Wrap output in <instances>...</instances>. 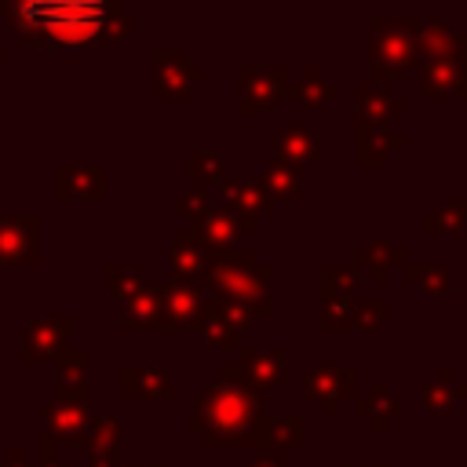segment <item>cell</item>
I'll use <instances>...</instances> for the list:
<instances>
[{
	"instance_id": "35",
	"label": "cell",
	"mask_w": 467,
	"mask_h": 467,
	"mask_svg": "<svg viewBox=\"0 0 467 467\" xmlns=\"http://www.w3.org/2000/svg\"><path fill=\"white\" fill-rule=\"evenodd\" d=\"M186 179L197 190L219 186L223 182V153L219 150H208V146H193L186 153Z\"/></svg>"
},
{
	"instance_id": "12",
	"label": "cell",
	"mask_w": 467,
	"mask_h": 467,
	"mask_svg": "<svg viewBox=\"0 0 467 467\" xmlns=\"http://www.w3.org/2000/svg\"><path fill=\"white\" fill-rule=\"evenodd\" d=\"M303 445H306V420L303 416H296V412H263L255 420L252 449L285 460L288 452H296Z\"/></svg>"
},
{
	"instance_id": "29",
	"label": "cell",
	"mask_w": 467,
	"mask_h": 467,
	"mask_svg": "<svg viewBox=\"0 0 467 467\" xmlns=\"http://www.w3.org/2000/svg\"><path fill=\"white\" fill-rule=\"evenodd\" d=\"M285 95L296 99L299 106H306L310 113H317V109H325L332 99H339V84L328 80L321 66H306V73H303L299 80H288V91H285Z\"/></svg>"
},
{
	"instance_id": "30",
	"label": "cell",
	"mask_w": 467,
	"mask_h": 467,
	"mask_svg": "<svg viewBox=\"0 0 467 467\" xmlns=\"http://www.w3.org/2000/svg\"><path fill=\"white\" fill-rule=\"evenodd\" d=\"M55 394H66V398H77V401H88V350L84 347H66L58 358H55Z\"/></svg>"
},
{
	"instance_id": "25",
	"label": "cell",
	"mask_w": 467,
	"mask_h": 467,
	"mask_svg": "<svg viewBox=\"0 0 467 467\" xmlns=\"http://www.w3.org/2000/svg\"><path fill=\"white\" fill-rule=\"evenodd\" d=\"M354 412L376 431V434H383L398 416H401V401L390 394V387L383 383V379H376L365 394H358L354 398Z\"/></svg>"
},
{
	"instance_id": "24",
	"label": "cell",
	"mask_w": 467,
	"mask_h": 467,
	"mask_svg": "<svg viewBox=\"0 0 467 467\" xmlns=\"http://www.w3.org/2000/svg\"><path fill=\"white\" fill-rule=\"evenodd\" d=\"M212 255H215V252H212L197 234H190V230H175V234H171V266H175V277H179V281H197V277H204Z\"/></svg>"
},
{
	"instance_id": "38",
	"label": "cell",
	"mask_w": 467,
	"mask_h": 467,
	"mask_svg": "<svg viewBox=\"0 0 467 467\" xmlns=\"http://www.w3.org/2000/svg\"><path fill=\"white\" fill-rule=\"evenodd\" d=\"M390 321V303L383 296L354 303V332H383Z\"/></svg>"
},
{
	"instance_id": "2",
	"label": "cell",
	"mask_w": 467,
	"mask_h": 467,
	"mask_svg": "<svg viewBox=\"0 0 467 467\" xmlns=\"http://www.w3.org/2000/svg\"><path fill=\"white\" fill-rule=\"evenodd\" d=\"M266 412V401L252 394L234 361L219 368V379L204 387V394L190 409V431L204 438L208 449H252L255 420Z\"/></svg>"
},
{
	"instance_id": "40",
	"label": "cell",
	"mask_w": 467,
	"mask_h": 467,
	"mask_svg": "<svg viewBox=\"0 0 467 467\" xmlns=\"http://www.w3.org/2000/svg\"><path fill=\"white\" fill-rule=\"evenodd\" d=\"M208 204H212V201H208V193H204V190H197V186H190V193H182V197H175V201H171V212H175L179 219H190V223H193Z\"/></svg>"
},
{
	"instance_id": "46",
	"label": "cell",
	"mask_w": 467,
	"mask_h": 467,
	"mask_svg": "<svg viewBox=\"0 0 467 467\" xmlns=\"http://www.w3.org/2000/svg\"><path fill=\"white\" fill-rule=\"evenodd\" d=\"M4 62H7V51H4V47H0V66H4Z\"/></svg>"
},
{
	"instance_id": "18",
	"label": "cell",
	"mask_w": 467,
	"mask_h": 467,
	"mask_svg": "<svg viewBox=\"0 0 467 467\" xmlns=\"http://www.w3.org/2000/svg\"><path fill=\"white\" fill-rule=\"evenodd\" d=\"M423 99H467V62L456 58H423L420 73Z\"/></svg>"
},
{
	"instance_id": "5",
	"label": "cell",
	"mask_w": 467,
	"mask_h": 467,
	"mask_svg": "<svg viewBox=\"0 0 467 467\" xmlns=\"http://www.w3.org/2000/svg\"><path fill=\"white\" fill-rule=\"evenodd\" d=\"M91 423V409L88 401L66 398V394H51L40 409V463L55 460L58 445H80L84 449V434Z\"/></svg>"
},
{
	"instance_id": "27",
	"label": "cell",
	"mask_w": 467,
	"mask_h": 467,
	"mask_svg": "<svg viewBox=\"0 0 467 467\" xmlns=\"http://www.w3.org/2000/svg\"><path fill=\"white\" fill-rule=\"evenodd\" d=\"M405 146V131H354V164L361 168H383L390 157Z\"/></svg>"
},
{
	"instance_id": "43",
	"label": "cell",
	"mask_w": 467,
	"mask_h": 467,
	"mask_svg": "<svg viewBox=\"0 0 467 467\" xmlns=\"http://www.w3.org/2000/svg\"><path fill=\"white\" fill-rule=\"evenodd\" d=\"M40 467H69V463H66V460H58V456H55V460H47V463H40Z\"/></svg>"
},
{
	"instance_id": "7",
	"label": "cell",
	"mask_w": 467,
	"mask_h": 467,
	"mask_svg": "<svg viewBox=\"0 0 467 467\" xmlns=\"http://www.w3.org/2000/svg\"><path fill=\"white\" fill-rule=\"evenodd\" d=\"M255 328V317L237 306V303H226V299H204V310H201V321H197V336H204V343L212 347H223V350H241V336Z\"/></svg>"
},
{
	"instance_id": "17",
	"label": "cell",
	"mask_w": 467,
	"mask_h": 467,
	"mask_svg": "<svg viewBox=\"0 0 467 467\" xmlns=\"http://www.w3.org/2000/svg\"><path fill=\"white\" fill-rule=\"evenodd\" d=\"M55 197L58 201H102L106 197V168L102 164H58L55 168Z\"/></svg>"
},
{
	"instance_id": "22",
	"label": "cell",
	"mask_w": 467,
	"mask_h": 467,
	"mask_svg": "<svg viewBox=\"0 0 467 467\" xmlns=\"http://www.w3.org/2000/svg\"><path fill=\"white\" fill-rule=\"evenodd\" d=\"M321 142H325L321 131L306 128L303 120H292V124H285V128L274 135V157L306 168V164H314V161L321 157Z\"/></svg>"
},
{
	"instance_id": "14",
	"label": "cell",
	"mask_w": 467,
	"mask_h": 467,
	"mask_svg": "<svg viewBox=\"0 0 467 467\" xmlns=\"http://www.w3.org/2000/svg\"><path fill=\"white\" fill-rule=\"evenodd\" d=\"M401 113H405V102L387 88L372 80H361L354 88V124H358L354 131H387Z\"/></svg>"
},
{
	"instance_id": "3",
	"label": "cell",
	"mask_w": 467,
	"mask_h": 467,
	"mask_svg": "<svg viewBox=\"0 0 467 467\" xmlns=\"http://www.w3.org/2000/svg\"><path fill=\"white\" fill-rule=\"evenodd\" d=\"M204 285L212 292V299H226L244 306L252 317H266L274 310V270L266 263H259V255L252 248H226L215 252L208 270H204Z\"/></svg>"
},
{
	"instance_id": "11",
	"label": "cell",
	"mask_w": 467,
	"mask_h": 467,
	"mask_svg": "<svg viewBox=\"0 0 467 467\" xmlns=\"http://www.w3.org/2000/svg\"><path fill=\"white\" fill-rule=\"evenodd\" d=\"M241 383L252 390V394H266L274 390L285 376H288V358L281 347H241L237 350V361H234Z\"/></svg>"
},
{
	"instance_id": "41",
	"label": "cell",
	"mask_w": 467,
	"mask_h": 467,
	"mask_svg": "<svg viewBox=\"0 0 467 467\" xmlns=\"http://www.w3.org/2000/svg\"><path fill=\"white\" fill-rule=\"evenodd\" d=\"M0 467H33V463L26 460V452H22L18 445H11V449L4 452V460H0Z\"/></svg>"
},
{
	"instance_id": "32",
	"label": "cell",
	"mask_w": 467,
	"mask_h": 467,
	"mask_svg": "<svg viewBox=\"0 0 467 467\" xmlns=\"http://www.w3.org/2000/svg\"><path fill=\"white\" fill-rule=\"evenodd\" d=\"M401 277L409 285H416L423 296L431 299H449L456 292V270L452 266H434V263H405L401 266Z\"/></svg>"
},
{
	"instance_id": "20",
	"label": "cell",
	"mask_w": 467,
	"mask_h": 467,
	"mask_svg": "<svg viewBox=\"0 0 467 467\" xmlns=\"http://www.w3.org/2000/svg\"><path fill=\"white\" fill-rule=\"evenodd\" d=\"M456 401H467V383L456 376L452 365H438L434 376L420 383V405L431 416H449Z\"/></svg>"
},
{
	"instance_id": "47",
	"label": "cell",
	"mask_w": 467,
	"mask_h": 467,
	"mask_svg": "<svg viewBox=\"0 0 467 467\" xmlns=\"http://www.w3.org/2000/svg\"><path fill=\"white\" fill-rule=\"evenodd\" d=\"M339 467H343V463H339Z\"/></svg>"
},
{
	"instance_id": "8",
	"label": "cell",
	"mask_w": 467,
	"mask_h": 467,
	"mask_svg": "<svg viewBox=\"0 0 467 467\" xmlns=\"http://www.w3.org/2000/svg\"><path fill=\"white\" fill-rule=\"evenodd\" d=\"M303 394L317 401L325 416H336L343 401L358 398V368L354 365H314L303 372Z\"/></svg>"
},
{
	"instance_id": "39",
	"label": "cell",
	"mask_w": 467,
	"mask_h": 467,
	"mask_svg": "<svg viewBox=\"0 0 467 467\" xmlns=\"http://www.w3.org/2000/svg\"><path fill=\"white\" fill-rule=\"evenodd\" d=\"M354 288H358L354 270L336 266V263H325L321 266V292L325 296H354Z\"/></svg>"
},
{
	"instance_id": "6",
	"label": "cell",
	"mask_w": 467,
	"mask_h": 467,
	"mask_svg": "<svg viewBox=\"0 0 467 467\" xmlns=\"http://www.w3.org/2000/svg\"><path fill=\"white\" fill-rule=\"evenodd\" d=\"M288 66H241L237 69V113H266L288 91Z\"/></svg>"
},
{
	"instance_id": "4",
	"label": "cell",
	"mask_w": 467,
	"mask_h": 467,
	"mask_svg": "<svg viewBox=\"0 0 467 467\" xmlns=\"http://www.w3.org/2000/svg\"><path fill=\"white\" fill-rule=\"evenodd\" d=\"M368 26H372V58H368V73H372V84L383 88L387 80H398L401 73H409V69L420 62V51H416L412 33L405 29V18L372 15Z\"/></svg>"
},
{
	"instance_id": "23",
	"label": "cell",
	"mask_w": 467,
	"mask_h": 467,
	"mask_svg": "<svg viewBox=\"0 0 467 467\" xmlns=\"http://www.w3.org/2000/svg\"><path fill=\"white\" fill-rule=\"evenodd\" d=\"M190 234H197L212 252H226V248H237V237L244 234L241 223L223 208V204H208L193 223H190Z\"/></svg>"
},
{
	"instance_id": "10",
	"label": "cell",
	"mask_w": 467,
	"mask_h": 467,
	"mask_svg": "<svg viewBox=\"0 0 467 467\" xmlns=\"http://www.w3.org/2000/svg\"><path fill=\"white\" fill-rule=\"evenodd\" d=\"M153 69H157V99H186L197 84L208 80V69L193 62L190 51L182 47H161L153 55Z\"/></svg>"
},
{
	"instance_id": "21",
	"label": "cell",
	"mask_w": 467,
	"mask_h": 467,
	"mask_svg": "<svg viewBox=\"0 0 467 467\" xmlns=\"http://www.w3.org/2000/svg\"><path fill=\"white\" fill-rule=\"evenodd\" d=\"M120 328L124 332H175L171 321H168V314H164V303H161V288L157 285H146L131 303H124Z\"/></svg>"
},
{
	"instance_id": "36",
	"label": "cell",
	"mask_w": 467,
	"mask_h": 467,
	"mask_svg": "<svg viewBox=\"0 0 467 467\" xmlns=\"http://www.w3.org/2000/svg\"><path fill=\"white\" fill-rule=\"evenodd\" d=\"M102 277H106V285H109V296L117 299V303H131L150 281L135 270V266H128V263H109L106 270H102Z\"/></svg>"
},
{
	"instance_id": "37",
	"label": "cell",
	"mask_w": 467,
	"mask_h": 467,
	"mask_svg": "<svg viewBox=\"0 0 467 467\" xmlns=\"http://www.w3.org/2000/svg\"><path fill=\"white\" fill-rule=\"evenodd\" d=\"M354 296H325L321 299V328L325 332H354Z\"/></svg>"
},
{
	"instance_id": "19",
	"label": "cell",
	"mask_w": 467,
	"mask_h": 467,
	"mask_svg": "<svg viewBox=\"0 0 467 467\" xmlns=\"http://www.w3.org/2000/svg\"><path fill=\"white\" fill-rule=\"evenodd\" d=\"M171 376H175V365H124L120 368V394L124 398H150V401H157V398H171L175 394V383H171Z\"/></svg>"
},
{
	"instance_id": "15",
	"label": "cell",
	"mask_w": 467,
	"mask_h": 467,
	"mask_svg": "<svg viewBox=\"0 0 467 467\" xmlns=\"http://www.w3.org/2000/svg\"><path fill=\"white\" fill-rule=\"evenodd\" d=\"M219 204L241 223L244 234L255 226V219H263V215L274 212V201L259 190V182H234V179H223L219 182Z\"/></svg>"
},
{
	"instance_id": "31",
	"label": "cell",
	"mask_w": 467,
	"mask_h": 467,
	"mask_svg": "<svg viewBox=\"0 0 467 467\" xmlns=\"http://www.w3.org/2000/svg\"><path fill=\"white\" fill-rule=\"evenodd\" d=\"M259 190L270 197V201H288V197H299L303 193V168L299 164H288L281 157H270L263 168H259Z\"/></svg>"
},
{
	"instance_id": "16",
	"label": "cell",
	"mask_w": 467,
	"mask_h": 467,
	"mask_svg": "<svg viewBox=\"0 0 467 467\" xmlns=\"http://www.w3.org/2000/svg\"><path fill=\"white\" fill-rule=\"evenodd\" d=\"M157 288H161V303H164V314H168L171 328L193 332L197 321H201L204 299H208V296L201 292V285H197V281H179V277H171V281H164V285H157Z\"/></svg>"
},
{
	"instance_id": "45",
	"label": "cell",
	"mask_w": 467,
	"mask_h": 467,
	"mask_svg": "<svg viewBox=\"0 0 467 467\" xmlns=\"http://www.w3.org/2000/svg\"><path fill=\"white\" fill-rule=\"evenodd\" d=\"M128 467H168V463H128Z\"/></svg>"
},
{
	"instance_id": "13",
	"label": "cell",
	"mask_w": 467,
	"mask_h": 467,
	"mask_svg": "<svg viewBox=\"0 0 467 467\" xmlns=\"http://www.w3.org/2000/svg\"><path fill=\"white\" fill-rule=\"evenodd\" d=\"M0 263L4 266L40 263V219L36 215H0Z\"/></svg>"
},
{
	"instance_id": "9",
	"label": "cell",
	"mask_w": 467,
	"mask_h": 467,
	"mask_svg": "<svg viewBox=\"0 0 467 467\" xmlns=\"http://www.w3.org/2000/svg\"><path fill=\"white\" fill-rule=\"evenodd\" d=\"M73 317L69 314H44V317H29L26 332H22V365L36 368L40 361H55L66 350Z\"/></svg>"
},
{
	"instance_id": "33",
	"label": "cell",
	"mask_w": 467,
	"mask_h": 467,
	"mask_svg": "<svg viewBox=\"0 0 467 467\" xmlns=\"http://www.w3.org/2000/svg\"><path fill=\"white\" fill-rule=\"evenodd\" d=\"M120 445H124V423L117 416H95L91 412V423H88V434H84L88 456L117 460L120 456Z\"/></svg>"
},
{
	"instance_id": "1",
	"label": "cell",
	"mask_w": 467,
	"mask_h": 467,
	"mask_svg": "<svg viewBox=\"0 0 467 467\" xmlns=\"http://www.w3.org/2000/svg\"><path fill=\"white\" fill-rule=\"evenodd\" d=\"M0 18H7L22 40L47 47L120 44L135 33V18L117 0H0Z\"/></svg>"
},
{
	"instance_id": "42",
	"label": "cell",
	"mask_w": 467,
	"mask_h": 467,
	"mask_svg": "<svg viewBox=\"0 0 467 467\" xmlns=\"http://www.w3.org/2000/svg\"><path fill=\"white\" fill-rule=\"evenodd\" d=\"M248 467H285V460H277V456H270V452H255V456L248 460Z\"/></svg>"
},
{
	"instance_id": "26",
	"label": "cell",
	"mask_w": 467,
	"mask_h": 467,
	"mask_svg": "<svg viewBox=\"0 0 467 467\" xmlns=\"http://www.w3.org/2000/svg\"><path fill=\"white\" fill-rule=\"evenodd\" d=\"M354 263H358L376 285H383V281L394 274V266H405V248L394 244L390 237H372L368 244L354 248Z\"/></svg>"
},
{
	"instance_id": "28",
	"label": "cell",
	"mask_w": 467,
	"mask_h": 467,
	"mask_svg": "<svg viewBox=\"0 0 467 467\" xmlns=\"http://www.w3.org/2000/svg\"><path fill=\"white\" fill-rule=\"evenodd\" d=\"M405 29H409L412 40H416L420 62H423V58H434V55L445 47V40L456 33L452 18H445V15H405Z\"/></svg>"
},
{
	"instance_id": "34",
	"label": "cell",
	"mask_w": 467,
	"mask_h": 467,
	"mask_svg": "<svg viewBox=\"0 0 467 467\" xmlns=\"http://www.w3.org/2000/svg\"><path fill=\"white\" fill-rule=\"evenodd\" d=\"M420 230H427V234H463L467 230V197H441L431 212L420 215Z\"/></svg>"
},
{
	"instance_id": "44",
	"label": "cell",
	"mask_w": 467,
	"mask_h": 467,
	"mask_svg": "<svg viewBox=\"0 0 467 467\" xmlns=\"http://www.w3.org/2000/svg\"><path fill=\"white\" fill-rule=\"evenodd\" d=\"M343 467H387V463H343Z\"/></svg>"
}]
</instances>
